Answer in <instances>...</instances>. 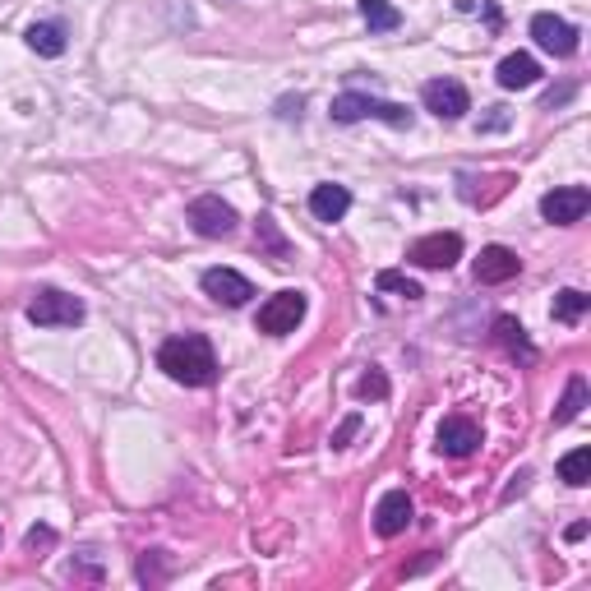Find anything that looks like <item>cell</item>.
<instances>
[{
    "label": "cell",
    "mask_w": 591,
    "mask_h": 591,
    "mask_svg": "<svg viewBox=\"0 0 591 591\" xmlns=\"http://www.w3.org/2000/svg\"><path fill=\"white\" fill-rule=\"evenodd\" d=\"M374 287H379V291H393V296H407V301H421V296H425L421 282L402 278V273H393V268H384V273L374 278Z\"/></svg>",
    "instance_id": "obj_23"
},
{
    "label": "cell",
    "mask_w": 591,
    "mask_h": 591,
    "mask_svg": "<svg viewBox=\"0 0 591 591\" xmlns=\"http://www.w3.org/2000/svg\"><path fill=\"white\" fill-rule=\"evenodd\" d=\"M185 218H190V227L204 236V241H222V236H231L236 231V208L227 204V199H218V194H199L190 208H185Z\"/></svg>",
    "instance_id": "obj_5"
},
{
    "label": "cell",
    "mask_w": 591,
    "mask_h": 591,
    "mask_svg": "<svg viewBox=\"0 0 591 591\" xmlns=\"http://www.w3.org/2000/svg\"><path fill=\"white\" fill-rule=\"evenodd\" d=\"M587 310H591V296L587 291H578V287H568V291H559L555 296V319L559 324H578Z\"/></svg>",
    "instance_id": "obj_22"
},
{
    "label": "cell",
    "mask_w": 591,
    "mask_h": 591,
    "mask_svg": "<svg viewBox=\"0 0 591 591\" xmlns=\"http://www.w3.org/2000/svg\"><path fill=\"white\" fill-rule=\"evenodd\" d=\"M347 208H351V190L347 185H314L310 190V213L319 222H342L347 218Z\"/></svg>",
    "instance_id": "obj_14"
},
{
    "label": "cell",
    "mask_w": 591,
    "mask_h": 591,
    "mask_svg": "<svg viewBox=\"0 0 591 591\" xmlns=\"http://www.w3.org/2000/svg\"><path fill=\"white\" fill-rule=\"evenodd\" d=\"M407 527H411V495L407 490H388V495L374 504V531H379L384 541H393V536H402Z\"/></svg>",
    "instance_id": "obj_12"
},
{
    "label": "cell",
    "mask_w": 591,
    "mask_h": 591,
    "mask_svg": "<svg viewBox=\"0 0 591 591\" xmlns=\"http://www.w3.org/2000/svg\"><path fill=\"white\" fill-rule=\"evenodd\" d=\"M495 338H499V347H504L513 361H522V365L536 361V347L527 342V328H522L513 314H499V319H495Z\"/></svg>",
    "instance_id": "obj_15"
},
{
    "label": "cell",
    "mask_w": 591,
    "mask_h": 591,
    "mask_svg": "<svg viewBox=\"0 0 591 591\" xmlns=\"http://www.w3.org/2000/svg\"><path fill=\"white\" fill-rule=\"evenodd\" d=\"M481 448V425L471 421V416H444L439 421V453L448 458H471Z\"/></svg>",
    "instance_id": "obj_11"
},
{
    "label": "cell",
    "mask_w": 591,
    "mask_h": 591,
    "mask_svg": "<svg viewBox=\"0 0 591 591\" xmlns=\"http://www.w3.org/2000/svg\"><path fill=\"white\" fill-rule=\"evenodd\" d=\"M204 291H208V296H213L218 305H231V310H241V305H250L254 282L241 278L236 268H208V273H204Z\"/></svg>",
    "instance_id": "obj_10"
},
{
    "label": "cell",
    "mask_w": 591,
    "mask_h": 591,
    "mask_svg": "<svg viewBox=\"0 0 591 591\" xmlns=\"http://www.w3.org/2000/svg\"><path fill=\"white\" fill-rule=\"evenodd\" d=\"M421 97H425V111H435L439 121H462L471 111V97L458 79H430L421 88Z\"/></svg>",
    "instance_id": "obj_7"
},
{
    "label": "cell",
    "mask_w": 591,
    "mask_h": 591,
    "mask_svg": "<svg viewBox=\"0 0 591 591\" xmlns=\"http://www.w3.org/2000/svg\"><path fill=\"white\" fill-rule=\"evenodd\" d=\"M24 37L37 56H65V24H33Z\"/></svg>",
    "instance_id": "obj_18"
},
{
    "label": "cell",
    "mask_w": 591,
    "mask_h": 591,
    "mask_svg": "<svg viewBox=\"0 0 591 591\" xmlns=\"http://www.w3.org/2000/svg\"><path fill=\"white\" fill-rule=\"evenodd\" d=\"M361 19L370 33H393V28L402 24V14L393 0H361Z\"/></svg>",
    "instance_id": "obj_17"
},
{
    "label": "cell",
    "mask_w": 591,
    "mask_h": 591,
    "mask_svg": "<svg viewBox=\"0 0 591 591\" xmlns=\"http://www.w3.org/2000/svg\"><path fill=\"white\" fill-rule=\"evenodd\" d=\"M499 88H508V93H513V88H531L536 84V79H541V65L531 61L527 51H513V56H504V61H499Z\"/></svg>",
    "instance_id": "obj_16"
},
{
    "label": "cell",
    "mask_w": 591,
    "mask_h": 591,
    "mask_svg": "<svg viewBox=\"0 0 591 591\" xmlns=\"http://www.w3.org/2000/svg\"><path fill=\"white\" fill-rule=\"evenodd\" d=\"M356 430H361V416H347V421L333 430V448H347L351 439H356Z\"/></svg>",
    "instance_id": "obj_26"
},
{
    "label": "cell",
    "mask_w": 591,
    "mask_h": 591,
    "mask_svg": "<svg viewBox=\"0 0 591 591\" xmlns=\"http://www.w3.org/2000/svg\"><path fill=\"white\" fill-rule=\"evenodd\" d=\"M384 393H388V379H384L379 370H370L361 384H356V398H365V402H370V398H384Z\"/></svg>",
    "instance_id": "obj_24"
},
{
    "label": "cell",
    "mask_w": 591,
    "mask_h": 591,
    "mask_svg": "<svg viewBox=\"0 0 591 591\" xmlns=\"http://www.w3.org/2000/svg\"><path fill=\"white\" fill-rule=\"evenodd\" d=\"M28 319H33L37 328H74L84 324V301L79 296H65V291L56 287H42L28 301Z\"/></svg>",
    "instance_id": "obj_3"
},
{
    "label": "cell",
    "mask_w": 591,
    "mask_h": 591,
    "mask_svg": "<svg viewBox=\"0 0 591 591\" xmlns=\"http://www.w3.org/2000/svg\"><path fill=\"white\" fill-rule=\"evenodd\" d=\"M254 245H259V250H264L268 259H278V264L291 254V250H287V236H282V231H278V222L268 218V213H264L259 222H254Z\"/></svg>",
    "instance_id": "obj_21"
},
{
    "label": "cell",
    "mask_w": 591,
    "mask_h": 591,
    "mask_svg": "<svg viewBox=\"0 0 591 591\" xmlns=\"http://www.w3.org/2000/svg\"><path fill=\"white\" fill-rule=\"evenodd\" d=\"M582 407H587V379H582V374H573V379H568V388H564V398H559V407H555V425L578 421Z\"/></svg>",
    "instance_id": "obj_19"
},
{
    "label": "cell",
    "mask_w": 591,
    "mask_h": 591,
    "mask_svg": "<svg viewBox=\"0 0 591 591\" xmlns=\"http://www.w3.org/2000/svg\"><path fill=\"white\" fill-rule=\"evenodd\" d=\"M531 37H536V47L559 56V61H568L578 51V28L568 24V19H559V14H536L531 19Z\"/></svg>",
    "instance_id": "obj_8"
},
{
    "label": "cell",
    "mask_w": 591,
    "mask_h": 591,
    "mask_svg": "<svg viewBox=\"0 0 591 591\" xmlns=\"http://www.w3.org/2000/svg\"><path fill=\"white\" fill-rule=\"evenodd\" d=\"M407 259L416 268H453L462 259V236L453 231H435V236H421V241L407 250Z\"/></svg>",
    "instance_id": "obj_9"
},
{
    "label": "cell",
    "mask_w": 591,
    "mask_h": 591,
    "mask_svg": "<svg viewBox=\"0 0 591 591\" xmlns=\"http://www.w3.org/2000/svg\"><path fill=\"white\" fill-rule=\"evenodd\" d=\"M157 365L185 388H208L218 379V356H213V342L204 333H181V338H167L157 351Z\"/></svg>",
    "instance_id": "obj_1"
},
{
    "label": "cell",
    "mask_w": 591,
    "mask_h": 591,
    "mask_svg": "<svg viewBox=\"0 0 591 591\" xmlns=\"http://www.w3.org/2000/svg\"><path fill=\"white\" fill-rule=\"evenodd\" d=\"M333 121H338V125L388 121V125H398V130H407L411 111L398 107V102H384V97H370V93H338V97H333Z\"/></svg>",
    "instance_id": "obj_2"
},
{
    "label": "cell",
    "mask_w": 591,
    "mask_h": 591,
    "mask_svg": "<svg viewBox=\"0 0 591 591\" xmlns=\"http://www.w3.org/2000/svg\"><path fill=\"white\" fill-rule=\"evenodd\" d=\"M587 208H591L587 185H559V190H550L541 199V218L555 222V227H573V222L587 218Z\"/></svg>",
    "instance_id": "obj_6"
},
{
    "label": "cell",
    "mask_w": 591,
    "mask_h": 591,
    "mask_svg": "<svg viewBox=\"0 0 591 591\" xmlns=\"http://www.w3.org/2000/svg\"><path fill=\"white\" fill-rule=\"evenodd\" d=\"M522 273V259L508 245H485L481 259H476V282L485 287H499V282H513Z\"/></svg>",
    "instance_id": "obj_13"
},
{
    "label": "cell",
    "mask_w": 591,
    "mask_h": 591,
    "mask_svg": "<svg viewBox=\"0 0 591 591\" xmlns=\"http://www.w3.org/2000/svg\"><path fill=\"white\" fill-rule=\"evenodd\" d=\"M559 481L573 485V490H582L591 481V448H573V453L559 458Z\"/></svg>",
    "instance_id": "obj_20"
},
{
    "label": "cell",
    "mask_w": 591,
    "mask_h": 591,
    "mask_svg": "<svg viewBox=\"0 0 591 591\" xmlns=\"http://www.w3.org/2000/svg\"><path fill=\"white\" fill-rule=\"evenodd\" d=\"M527 481H531V471H518V476H513V485L504 490V504H508V499H518L522 490H527Z\"/></svg>",
    "instance_id": "obj_27"
},
{
    "label": "cell",
    "mask_w": 591,
    "mask_h": 591,
    "mask_svg": "<svg viewBox=\"0 0 591 591\" xmlns=\"http://www.w3.org/2000/svg\"><path fill=\"white\" fill-rule=\"evenodd\" d=\"M278 116H287V121H291V116H301V97H282V102H278Z\"/></svg>",
    "instance_id": "obj_28"
},
{
    "label": "cell",
    "mask_w": 591,
    "mask_h": 591,
    "mask_svg": "<svg viewBox=\"0 0 591 591\" xmlns=\"http://www.w3.org/2000/svg\"><path fill=\"white\" fill-rule=\"evenodd\" d=\"M24 545L33 550V555H37V550H51V545H56V531H51V527H33L24 536Z\"/></svg>",
    "instance_id": "obj_25"
},
{
    "label": "cell",
    "mask_w": 591,
    "mask_h": 591,
    "mask_svg": "<svg viewBox=\"0 0 591 591\" xmlns=\"http://www.w3.org/2000/svg\"><path fill=\"white\" fill-rule=\"evenodd\" d=\"M305 319V291H278V296H268L264 305H259V333H268V338H287V333H296V324Z\"/></svg>",
    "instance_id": "obj_4"
}]
</instances>
